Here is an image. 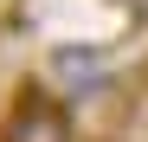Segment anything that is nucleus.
<instances>
[{
    "mask_svg": "<svg viewBox=\"0 0 148 142\" xmlns=\"http://www.w3.org/2000/svg\"><path fill=\"white\" fill-rule=\"evenodd\" d=\"M97 65H103V52H97V45H52V52H45V71H52V78H97Z\"/></svg>",
    "mask_w": 148,
    "mask_h": 142,
    "instance_id": "2",
    "label": "nucleus"
},
{
    "mask_svg": "<svg viewBox=\"0 0 148 142\" xmlns=\"http://www.w3.org/2000/svg\"><path fill=\"white\" fill-rule=\"evenodd\" d=\"M0 142H77V129H71V110L52 97V90L19 84L13 110L0 116Z\"/></svg>",
    "mask_w": 148,
    "mask_h": 142,
    "instance_id": "1",
    "label": "nucleus"
}]
</instances>
